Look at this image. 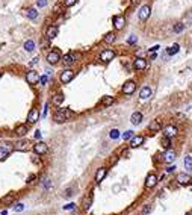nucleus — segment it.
<instances>
[{
	"label": "nucleus",
	"mask_w": 192,
	"mask_h": 215,
	"mask_svg": "<svg viewBox=\"0 0 192 215\" xmlns=\"http://www.w3.org/2000/svg\"><path fill=\"white\" fill-rule=\"evenodd\" d=\"M73 115V112L68 109V108H60V109L53 115V120L56 121V123H64V121H67L70 117Z\"/></svg>",
	"instance_id": "f257e3e1"
},
{
	"label": "nucleus",
	"mask_w": 192,
	"mask_h": 215,
	"mask_svg": "<svg viewBox=\"0 0 192 215\" xmlns=\"http://www.w3.org/2000/svg\"><path fill=\"white\" fill-rule=\"evenodd\" d=\"M37 177H38L37 174H30V176L27 177V180H26V183H27V185H29V183H32V182H35V180H37Z\"/></svg>",
	"instance_id": "58836bf2"
},
{
	"label": "nucleus",
	"mask_w": 192,
	"mask_h": 215,
	"mask_svg": "<svg viewBox=\"0 0 192 215\" xmlns=\"http://www.w3.org/2000/svg\"><path fill=\"white\" fill-rule=\"evenodd\" d=\"M139 3V0H132V5H138Z\"/></svg>",
	"instance_id": "6e6d98bb"
},
{
	"label": "nucleus",
	"mask_w": 192,
	"mask_h": 215,
	"mask_svg": "<svg viewBox=\"0 0 192 215\" xmlns=\"http://www.w3.org/2000/svg\"><path fill=\"white\" fill-rule=\"evenodd\" d=\"M176 159V151L171 150V149H167V151H165V155H163V161L165 162H172V161Z\"/></svg>",
	"instance_id": "5701e85b"
},
{
	"label": "nucleus",
	"mask_w": 192,
	"mask_h": 215,
	"mask_svg": "<svg viewBox=\"0 0 192 215\" xmlns=\"http://www.w3.org/2000/svg\"><path fill=\"white\" fill-rule=\"evenodd\" d=\"M165 133V136H168V138H174V136H177V133H179V129L176 126H167L163 130Z\"/></svg>",
	"instance_id": "aec40b11"
},
{
	"label": "nucleus",
	"mask_w": 192,
	"mask_h": 215,
	"mask_svg": "<svg viewBox=\"0 0 192 215\" xmlns=\"http://www.w3.org/2000/svg\"><path fill=\"white\" fill-rule=\"evenodd\" d=\"M35 138H38V139L41 138V132L39 130H37V133H35Z\"/></svg>",
	"instance_id": "603ef678"
},
{
	"label": "nucleus",
	"mask_w": 192,
	"mask_h": 215,
	"mask_svg": "<svg viewBox=\"0 0 192 215\" xmlns=\"http://www.w3.org/2000/svg\"><path fill=\"white\" fill-rule=\"evenodd\" d=\"M118 162V156H112L110 158V165H115Z\"/></svg>",
	"instance_id": "49530a36"
},
{
	"label": "nucleus",
	"mask_w": 192,
	"mask_h": 215,
	"mask_svg": "<svg viewBox=\"0 0 192 215\" xmlns=\"http://www.w3.org/2000/svg\"><path fill=\"white\" fill-rule=\"evenodd\" d=\"M76 2H77V0H64V5L65 6H73V5H76Z\"/></svg>",
	"instance_id": "a19ab883"
},
{
	"label": "nucleus",
	"mask_w": 192,
	"mask_h": 215,
	"mask_svg": "<svg viewBox=\"0 0 192 215\" xmlns=\"http://www.w3.org/2000/svg\"><path fill=\"white\" fill-rule=\"evenodd\" d=\"M38 120H39V111L37 109V108H32V109L29 111V114H27V123L35 124Z\"/></svg>",
	"instance_id": "6e6552de"
},
{
	"label": "nucleus",
	"mask_w": 192,
	"mask_h": 215,
	"mask_svg": "<svg viewBox=\"0 0 192 215\" xmlns=\"http://www.w3.org/2000/svg\"><path fill=\"white\" fill-rule=\"evenodd\" d=\"M177 183L179 185H189V183H192V177L186 173H180L177 176Z\"/></svg>",
	"instance_id": "ddd939ff"
},
{
	"label": "nucleus",
	"mask_w": 192,
	"mask_h": 215,
	"mask_svg": "<svg viewBox=\"0 0 192 215\" xmlns=\"http://www.w3.org/2000/svg\"><path fill=\"white\" fill-rule=\"evenodd\" d=\"M24 50L26 52H33L35 50V41H32V40H27V41H26L24 42Z\"/></svg>",
	"instance_id": "7c9ffc66"
},
{
	"label": "nucleus",
	"mask_w": 192,
	"mask_h": 215,
	"mask_svg": "<svg viewBox=\"0 0 192 215\" xmlns=\"http://www.w3.org/2000/svg\"><path fill=\"white\" fill-rule=\"evenodd\" d=\"M113 28H115L117 30H121L124 28V24H126V18H124V15H115L113 17Z\"/></svg>",
	"instance_id": "9d476101"
},
{
	"label": "nucleus",
	"mask_w": 192,
	"mask_h": 215,
	"mask_svg": "<svg viewBox=\"0 0 192 215\" xmlns=\"http://www.w3.org/2000/svg\"><path fill=\"white\" fill-rule=\"evenodd\" d=\"M91 204H92V192H88L83 197V200H82V208L85 211H88L91 208Z\"/></svg>",
	"instance_id": "6ab92c4d"
},
{
	"label": "nucleus",
	"mask_w": 192,
	"mask_h": 215,
	"mask_svg": "<svg viewBox=\"0 0 192 215\" xmlns=\"http://www.w3.org/2000/svg\"><path fill=\"white\" fill-rule=\"evenodd\" d=\"M186 215H192V211H191V212H188V214H186Z\"/></svg>",
	"instance_id": "4d7b16f0"
},
{
	"label": "nucleus",
	"mask_w": 192,
	"mask_h": 215,
	"mask_svg": "<svg viewBox=\"0 0 192 215\" xmlns=\"http://www.w3.org/2000/svg\"><path fill=\"white\" fill-rule=\"evenodd\" d=\"M38 80H39V76H38V73L35 70H30V71L26 73V82H27V83L33 85V83H37Z\"/></svg>",
	"instance_id": "9b49d317"
},
{
	"label": "nucleus",
	"mask_w": 192,
	"mask_h": 215,
	"mask_svg": "<svg viewBox=\"0 0 192 215\" xmlns=\"http://www.w3.org/2000/svg\"><path fill=\"white\" fill-rule=\"evenodd\" d=\"M185 168L189 170V171H192V158L191 156H186L185 158Z\"/></svg>",
	"instance_id": "f704fd0d"
},
{
	"label": "nucleus",
	"mask_w": 192,
	"mask_h": 215,
	"mask_svg": "<svg viewBox=\"0 0 192 215\" xmlns=\"http://www.w3.org/2000/svg\"><path fill=\"white\" fill-rule=\"evenodd\" d=\"M74 76H76L74 70H64L62 73H60L59 79H60V82H62V83H70L74 79Z\"/></svg>",
	"instance_id": "39448f33"
},
{
	"label": "nucleus",
	"mask_w": 192,
	"mask_h": 215,
	"mask_svg": "<svg viewBox=\"0 0 192 215\" xmlns=\"http://www.w3.org/2000/svg\"><path fill=\"white\" fill-rule=\"evenodd\" d=\"M12 151V146H0V161H5Z\"/></svg>",
	"instance_id": "2eb2a0df"
},
{
	"label": "nucleus",
	"mask_w": 192,
	"mask_h": 215,
	"mask_svg": "<svg viewBox=\"0 0 192 215\" xmlns=\"http://www.w3.org/2000/svg\"><path fill=\"white\" fill-rule=\"evenodd\" d=\"M109 136H110L112 139H117V138H120V130H117V129H112V130H110V133H109Z\"/></svg>",
	"instance_id": "c9c22d12"
},
{
	"label": "nucleus",
	"mask_w": 192,
	"mask_h": 215,
	"mask_svg": "<svg viewBox=\"0 0 192 215\" xmlns=\"http://www.w3.org/2000/svg\"><path fill=\"white\" fill-rule=\"evenodd\" d=\"M39 82H41L42 85H46V83L49 82V76H46V74H44V76H41V77H39Z\"/></svg>",
	"instance_id": "37998d69"
},
{
	"label": "nucleus",
	"mask_w": 192,
	"mask_h": 215,
	"mask_svg": "<svg viewBox=\"0 0 192 215\" xmlns=\"http://www.w3.org/2000/svg\"><path fill=\"white\" fill-rule=\"evenodd\" d=\"M130 121H132L133 124H139L142 121V114L141 112H133L132 117H130Z\"/></svg>",
	"instance_id": "cd10ccee"
},
{
	"label": "nucleus",
	"mask_w": 192,
	"mask_h": 215,
	"mask_svg": "<svg viewBox=\"0 0 192 215\" xmlns=\"http://www.w3.org/2000/svg\"><path fill=\"white\" fill-rule=\"evenodd\" d=\"M32 161H33L35 164H41V161L38 159V155H37V156H33V158H32Z\"/></svg>",
	"instance_id": "09e8293b"
},
{
	"label": "nucleus",
	"mask_w": 192,
	"mask_h": 215,
	"mask_svg": "<svg viewBox=\"0 0 192 215\" xmlns=\"http://www.w3.org/2000/svg\"><path fill=\"white\" fill-rule=\"evenodd\" d=\"M62 102H64V94L62 93H56L53 95V98H51V103H53L55 106H59Z\"/></svg>",
	"instance_id": "a878e982"
},
{
	"label": "nucleus",
	"mask_w": 192,
	"mask_h": 215,
	"mask_svg": "<svg viewBox=\"0 0 192 215\" xmlns=\"http://www.w3.org/2000/svg\"><path fill=\"white\" fill-rule=\"evenodd\" d=\"M115 38H117V35L113 33V32H109V33L104 35V42H106V44H110V42L115 41Z\"/></svg>",
	"instance_id": "2f4dec72"
},
{
	"label": "nucleus",
	"mask_w": 192,
	"mask_h": 215,
	"mask_svg": "<svg viewBox=\"0 0 192 215\" xmlns=\"http://www.w3.org/2000/svg\"><path fill=\"white\" fill-rule=\"evenodd\" d=\"M113 102H115V98H113L112 95H104V97L101 98V105H103V106H112Z\"/></svg>",
	"instance_id": "c85d7f7f"
},
{
	"label": "nucleus",
	"mask_w": 192,
	"mask_h": 215,
	"mask_svg": "<svg viewBox=\"0 0 192 215\" xmlns=\"http://www.w3.org/2000/svg\"><path fill=\"white\" fill-rule=\"evenodd\" d=\"M0 77H2V71H0Z\"/></svg>",
	"instance_id": "13d9d810"
},
{
	"label": "nucleus",
	"mask_w": 192,
	"mask_h": 215,
	"mask_svg": "<svg viewBox=\"0 0 192 215\" xmlns=\"http://www.w3.org/2000/svg\"><path fill=\"white\" fill-rule=\"evenodd\" d=\"M47 5V0H37V6L38 8H44Z\"/></svg>",
	"instance_id": "79ce46f5"
},
{
	"label": "nucleus",
	"mask_w": 192,
	"mask_h": 215,
	"mask_svg": "<svg viewBox=\"0 0 192 215\" xmlns=\"http://www.w3.org/2000/svg\"><path fill=\"white\" fill-rule=\"evenodd\" d=\"M136 41H138V38H136V35H132V37H130V38L127 40V42H129V44H135Z\"/></svg>",
	"instance_id": "c03bdc74"
},
{
	"label": "nucleus",
	"mask_w": 192,
	"mask_h": 215,
	"mask_svg": "<svg viewBox=\"0 0 192 215\" xmlns=\"http://www.w3.org/2000/svg\"><path fill=\"white\" fill-rule=\"evenodd\" d=\"M158 49H159V46H154V47H151V49H150V52L153 53V52H156V50H158Z\"/></svg>",
	"instance_id": "864d4df0"
},
{
	"label": "nucleus",
	"mask_w": 192,
	"mask_h": 215,
	"mask_svg": "<svg viewBox=\"0 0 192 215\" xmlns=\"http://www.w3.org/2000/svg\"><path fill=\"white\" fill-rule=\"evenodd\" d=\"M113 58H115V52L113 50H103L101 53H100V61L101 62H110Z\"/></svg>",
	"instance_id": "1a4fd4ad"
},
{
	"label": "nucleus",
	"mask_w": 192,
	"mask_h": 215,
	"mask_svg": "<svg viewBox=\"0 0 192 215\" xmlns=\"http://www.w3.org/2000/svg\"><path fill=\"white\" fill-rule=\"evenodd\" d=\"M47 111H49V103H46V106H44V111H42V117H46V115H47Z\"/></svg>",
	"instance_id": "de8ad7c7"
},
{
	"label": "nucleus",
	"mask_w": 192,
	"mask_h": 215,
	"mask_svg": "<svg viewBox=\"0 0 192 215\" xmlns=\"http://www.w3.org/2000/svg\"><path fill=\"white\" fill-rule=\"evenodd\" d=\"M156 185H158V176L156 174H148L147 179H145V188H154Z\"/></svg>",
	"instance_id": "4468645a"
},
{
	"label": "nucleus",
	"mask_w": 192,
	"mask_h": 215,
	"mask_svg": "<svg viewBox=\"0 0 192 215\" xmlns=\"http://www.w3.org/2000/svg\"><path fill=\"white\" fill-rule=\"evenodd\" d=\"M136 91V82L135 80H127V82L123 85V93L126 95H130Z\"/></svg>",
	"instance_id": "423d86ee"
},
{
	"label": "nucleus",
	"mask_w": 192,
	"mask_h": 215,
	"mask_svg": "<svg viewBox=\"0 0 192 215\" xmlns=\"http://www.w3.org/2000/svg\"><path fill=\"white\" fill-rule=\"evenodd\" d=\"M58 32H59L58 26H49V28H47V32H46L47 40H53V38H56V37H58Z\"/></svg>",
	"instance_id": "a211bd4d"
},
{
	"label": "nucleus",
	"mask_w": 192,
	"mask_h": 215,
	"mask_svg": "<svg viewBox=\"0 0 192 215\" xmlns=\"http://www.w3.org/2000/svg\"><path fill=\"white\" fill-rule=\"evenodd\" d=\"M133 136V133H132V130H127L126 133H123V139H130Z\"/></svg>",
	"instance_id": "ea45409f"
},
{
	"label": "nucleus",
	"mask_w": 192,
	"mask_h": 215,
	"mask_svg": "<svg viewBox=\"0 0 192 215\" xmlns=\"http://www.w3.org/2000/svg\"><path fill=\"white\" fill-rule=\"evenodd\" d=\"M71 209H74V203H70V204L64 206V211H71Z\"/></svg>",
	"instance_id": "a18cd8bd"
},
{
	"label": "nucleus",
	"mask_w": 192,
	"mask_h": 215,
	"mask_svg": "<svg viewBox=\"0 0 192 215\" xmlns=\"http://www.w3.org/2000/svg\"><path fill=\"white\" fill-rule=\"evenodd\" d=\"M30 147L32 146H30V142L27 139H18V141L14 142L12 150H17V151H29Z\"/></svg>",
	"instance_id": "f03ea898"
},
{
	"label": "nucleus",
	"mask_w": 192,
	"mask_h": 215,
	"mask_svg": "<svg viewBox=\"0 0 192 215\" xmlns=\"http://www.w3.org/2000/svg\"><path fill=\"white\" fill-rule=\"evenodd\" d=\"M47 62L50 65H56L58 62L60 61V52L58 50V49H53L51 52H49V55H47Z\"/></svg>",
	"instance_id": "7ed1b4c3"
},
{
	"label": "nucleus",
	"mask_w": 192,
	"mask_h": 215,
	"mask_svg": "<svg viewBox=\"0 0 192 215\" xmlns=\"http://www.w3.org/2000/svg\"><path fill=\"white\" fill-rule=\"evenodd\" d=\"M27 132H29V129H27V126H26V124H20V126L15 127V135L20 136V138L26 136V133H27Z\"/></svg>",
	"instance_id": "4be33fe9"
},
{
	"label": "nucleus",
	"mask_w": 192,
	"mask_h": 215,
	"mask_svg": "<svg viewBox=\"0 0 192 215\" xmlns=\"http://www.w3.org/2000/svg\"><path fill=\"white\" fill-rule=\"evenodd\" d=\"M139 97H141V100H147V98L151 97V88L150 86H144L141 89V93H139Z\"/></svg>",
	"instance_id": "b1692460"
},
{
	"label": "nucleus",
	"mask_w": 192,
	"mask_h": 215,
	"mask_svg": "<svg viewBox=\"0 0 192 215\" xmlns=\"http://www.w3.org/2000/svg\"><path fill=\"white\" fill-rule=\"evenodd\" d=\"M15 200H17V194H8V195H5L3 199H2V202L5 203V204H14L15 203Z\"/></svg>",
	"instance_id": "393cba45"
},
{
	"label": "nucleus",
	"mask_w": 192,
	"mask_h": 215,
	"mask_svg": "<svg viewBox=\"0 0 192 215\" xmlns=\"http://www.w3.org/2000/svg\"><path fill=\"white\" fill-rule=\"evenodd\" d=\"M12 209H14V212H21V211L24 209V204H23V203H17Z\"/></svg>",
	"instance_id": "e433bc0d"
},
{
	"label": "nucleus",
	"mask_w": 192,
	"mask_h": 215,
	"mask_svg": "<svg viewBox=\"0 0 192 215\" xmlns=\"http://www.w3.org/2000/svg\"><path fill=\"white\" fill-rule=\"evenodd\" d=\"M23 14L30 20H35L38 17V11L35 9V8H26V9H23Z\"/></svg>",
	"instance_id": "412c9836"
},
{
	"label": "nucleus",
	"mask_w": 192,
	"mask_h": 215,
	"mask_svg": "<svg viewBox=\"0 0 192 215\" xmlns=\"http://www.w3.org/2000/svg\"><path fill=\"white\" fill-rule=\"evenodd\" d=\"M150 209H151V208H150V206H147V208L144 209V214H147V212H150Z\"/></svg>",
	"instance_id": "5fc2aeb1"
},
{
	"label": "nucleus",
	"mask_w": 192,
	"mask_h": 215,
	"mask_svg": "<svg viewBox=\"0 0 192 215\" xmlns=\"http://www.w3.org/2000/svg\"><path fill=\"white\" fill-rule=\"evenodd\" d=\"M74 53H67V55L64 56V64L65 65H71L73 62H74Z\"/></svg>",
	"instance_id": "c756f323"
},
{
	"label": "nucleus",
	"mask_w": 192,
	"mask_h": 215,
	"mask_svg": "<svg viewBox=\"0 0 192 215\" xmlns=\"http://www.w3.org/2000/svg\"><path fill=\"white\" fill-rule=\"evenodd\" d=\"M47 151H49V147L44 141H38L37 144H33V153L35 155L41 156V155H46Z\"/></svg>",
	"instance_id": "20e7f679"
},
{
	"label": "nucleus",
	"mask_w": 192,
	"mask_h": 215,
	"mask_svg": "<svg viewBox=\"0 0 192 215\" xmlns=\"http://www.w3.org/2000/svg\"><path fill=\"white\" fill-rule=\"evenodd\" d=\"M133 68L138 70V71L145 70V68H147V61H145L144 58H136L135 62H133Z\"/></svg>",
	"instance_id": "dca6fc26"
},
{
	"label": "nucleus",
	"mask_w": 192,
	"mask_h": 215,
	"mask_svg": "<svg viewBox=\"0 0 192 215\" xmlns=\"http://www.w3.org/2000/svg\"><path fill=\"white\" fill-rule=\"evenodd\" d=\"M174 170H176V167L172 165V167H168V168H167V171H168V173H171V171H174Z\"/></svg>",
	"instance_id": "3c124183"
},
{
	"label": "nucleus",
	"mask_w": 192,
	"mask_h": 215,
	"mask_svg": "<svg viewBox=\"0 0 192 215\" xmlns=\"http://www.w3.org/2000/svg\"><path fill=\"white\" fill-rule=\"evenodd\" d=\"M160 146H162L163 149H169V146H171V138L163 136V138H162V141H160Z\"/></svg>",
	"instance_id": "72a5a7b5"
},
{
	"label": "nucleus",
	"mask_w": 192,
	"mask_h": 215,
	"mask_svg": "<svg viewBox=\"0 0 192 215\" xmlns=\"http://www.w3.org/2000/svg\"><path fill=\"white\" fill-rule=\"evenodd\" d=\"M139 20L141 21H145V20H148V17L151 15V8L148 6V5H144L141 9H139Z\"/></svg>",
	"instance_id": "0eeeda50"
},
{
	"label": "nucleus",
	"mask_w": 192,
	"mask_h": 215,
	"mask_svg": "<svg viewBox=\"0 0 192 215\" xmlns=\"http://www.w3.org/2000/svg\"><path fill=\"white\" fill-rule=\"evenodd\" d=\"M71 194H73V192H71V190H67L64 195H65V197H70V195H71Z\"/></svg>",
	"instance_id": "8fccbe9b"
},
{
	"label": "nucleus",
	"mask_w": 192,
	"mask_h": 215,
	"mask_svg": "<svg viewBox=\"0 0 192 215\" xmlns=\"http://www.w3.org/2000/svg\"><path fill=\"white\" fill-rule=\"evenodd\" d=\"M144 136H141V135H136V136H132L130 138V147L132 149H136V147H141L142 144H144Z\"/></svg>",
	"instance_id": "f8f14e48"
},
{
	"label": "nucleus",
	"mask_w": 192,
	"mask_h": 215,
	"mask_svg": "<svg viewBox=\"0 0 192 215\" xmlns=\"http://www.w3.org/2000/svg\"><path fill=\"white\" fill-rule=\"evenodd\" d=\"M106 174H108V168H106V167H100V168L97 170V173H95V182L100 183L103 179L106 177Z\"/></svg>",
	"instance_id": "f3484780"
},
{
	"label": "nucleus",
	"mask_w": 192,
	"mask_h": 215,
	"mask_svg": "<svg viewBox=\"0 0 192 215\" xmlns=\"http://www.w3.org/2000/svg\"><path fill=\"white\" fill-rule=\"evenodd\" d=\"M183 28H185V24H183V23H177L176 26H174V32H181L183 30Z\"/></svg>",
	"instance_id": "4c0bfd02"
},
{
	"label": "nucleus",
	"mask_w": 192,
	"mask_h": 215,
	"mask_svg": "<svg viewBox=\"0 0 192 215\" xmlns=\"http://www.w3.org/2000/svg\"><path fill=\"white\" fill-rule=\"evenodd\" d=\"M179 49H180V46H179V44L176 42V44H172L171 47H168L167 53H168V55H176V53L179 52Z\"/></svg>",
	"instance_id": "473e14b6"
},
{
	"label": "nucleus",
	"mask_w": 192,
	"mask_h": 215,
	"mask_svg": "<svg viewBox=\"0 0 192 215\" xmlns=\"http://www.w3.org/2000/svg\"><path fill=\"white\" fill-rule=\"evenodd\" d=\"M148 129L151 132H159L160 130V121L159 120H153L150 124H148Z\"/></svg>",
	"instance_id": "bb28decb"
}]
</instances>
